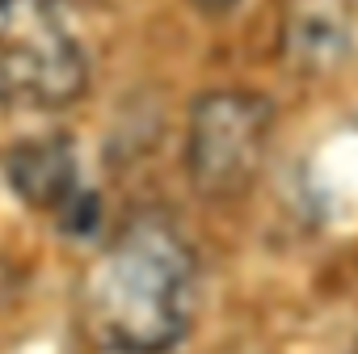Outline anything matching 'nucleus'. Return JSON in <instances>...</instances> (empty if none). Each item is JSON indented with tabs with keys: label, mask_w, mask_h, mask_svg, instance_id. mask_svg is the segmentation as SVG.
<instances>
[{
	"label": "nucleus",
	"mask_w": 358,
	"mask_h": 354,
	"mask_svg": "<svg viewBox=\"0 0 358 354\" xmlns=\"http://www.w3.org/2000/svg\"><path fill=\"white\" fill-rule=\"evenodd\" d=\"M199 308L194 249L173 220L131 215L85 274L80 312L97 346L173 350L190 333Z\"/></svg>",
	"instance_id": "f257e3e1"
},
{
	"label": "nucleus",
	"mask_w": 358,
	"mask_h": 354,
	"mask_svg": "<svg viewBox=\"0 0 358 354\" xmlns=\"http://www.w3.org/2000/svg\"><path fill=\"white\" fill-rule=\"evenodd\" d=\"M89 85V55L64 0H0V101L64 110Z\"/></svg>",
	"instance_id": "f03ea898"
},
{
	"label": "nucleus",
	"mask_w": 358,
	"mask_h": 354,
	"mask_svg": "<svg viewBox=\"0 0 358 354\" xmlns=\"http://www.w3.org/2000/svg\"><path fill=\"white\" fill-rule=\"evenodd\" d=\"M274 101L249 89H215L194 101L186 131V173L203 199H241L266 164Z\"/></svg>",
	"instance_id": "7ed1b4c3"
},
{
	"label": "nucleus",
	"mask_w": 358,
	"mask_h": 354,
	"mask_svg": "<svg viewBox=\"0 0 358 354\" xmlns=\"http://www.w3.org/2000/svg\"><path fill=\"white\" fill-rule=\"evenodd\" d=\"M13 190L43 211L64 215V228H89L93 224V194L80 186L76 156L64 139H30L9 156Z\"/></svg>",
	"instance_id": "20e7f679"
},
{
	"label": "nucleus",
	"mask_w": 358,
	"mask_h": 354,
	"mask_svg": "<svg viewBox=\"0 0 358 354\" xmlns=\"http://www.w3.org/2000/svg\"><path fill=\"white\" fill-rule=\"evenodd\" d=\"M350 34V0H291L282 17V55L299 72H329L345 59Z\"/></svg>",
	"instance_id": "39448f33"
},
{
	"label": "nucleus",
	"mask_w": 358,
	"mask_h": 354,
	"mask_svg": "<svg viewBox=\"0 0 358 354\" xmlns=\"http://www.w3.org/2000/svg\"><path fill=\"white\" fill-rule=\"evenodd\" d=\"M89 354H173V350H127V346H89Z\"/></svg>",
	"instance_id": "423d86ee"
},
{
	"label": "nucleus",
	"mask_w": 358,
	"mask_h": 354,
	"mask_svg": "<svg viewBox=\"0 0 358 354\" xmlns=\"http://www.w3.org/2000/svg\"><path fill=\"white\" fill-rule=\"evenodd\" d=\"M194 9H203V13H224V9H232L236 0H190Z\"/></svg>",
	"instance_id": "0eeeda50"
}]
</instances>
